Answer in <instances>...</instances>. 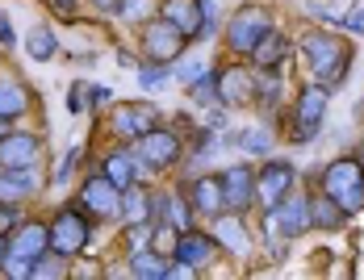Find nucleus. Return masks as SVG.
Listing matches in <instances>:
<instances>
[{
  "label": "nucleus",
  "mask_w": 364,
  "mask_h": 280,
  "mask_svg": "<svg viewBox=\"0 0 364 280\" xmlns=\"http://www.w3.org/2000/svg\"><path fill=\"white\" fill-rule=\"evenodd\" d=\"M301 55H306V63H310V71L318 75L323 88L339 84V80L348 75V63H352V50L331 34H306L301 38Z\"/></svg>",
  "instance_id": "nucleus-1"
},
{
  "label": "nucleus",
  "mask_w": 364,
  "mask_h": 280,
  "mask_svg": "<svg viewBox=\"0 0 364 280\" xmlns=\"http://www.w3.org/2000/svg\"><path fill=\"white\" fill-rule=\"evenodd\" d=\"M323 193L343 213H360L364 210V163L360 159H335L323 172Z\"/></svg>",
  "instance_id": "nucleus-2"
},
{
  "label": "nucleus",
  "mask_w": 364,
  "mask_h": 280,
  "mask_svg": "<svg viewBox=\"0 0 364 280\" xmlns=\"http://www.w3.org/2000/svg\"><path fill=\"white\" fill-rule=\"evenodd\" d=\"M88 239H92V226L80 217L75 210H59L55 213V222L46 226V247L50 251H59V255H80L84 247H88Z\"/></svg>",
  "instance_id": "nucleus-3"
},
{
  "label": "nucleus",
  "mask_w": 364,
  "mask_h": 280,
  "mask_svg": "<svg viewBox=\"0 0 364 280\" xmlns=\"http://www.w3.org/2000/svg\"><path fill=\"white\" fill-rule=\"evenodd\" d=\"M42 247H46V226H38V222L21 226L17 239L4 251V259H0L4 272H9V276H30V268H34V259L42 255Z\"/></svg>",
  "instance_id": "nucleus-4"
},
{
  "label": "nucleus",
  "mask_w": 364,
  "mask_h": 280,
  "mask_svg": "<svg viewBox=\"0 0 364 280\" xmlns=\"http://www.w3.org/2000/svg\"><path fill=\"white\" fill-rule=\"evenodd\" d=\"M272 30V17H268V9L264 4H243L239 13H235V21H230V30H226V38H230V50H239V55H252L255 42Z\"/></svg>",
  "instance_id": "nucleus-5"
},
{
  "label": "nucleus",
  "mask_w": 364,
  "mask_h": 280,
  "mask_svg": "<svg viewBox=\"0 0 364 280\" xmlns=\"http://www.w3.org/2000/svg\"><path fill=\"white\" fill-rule=\"evenodd\" d=\"M293 180H297L293 163H285V159H272L264 172L255 176V201H264V210H277V205H281V201L293 193Z\"/></svg>",
  "instance_id": "nucleus-6"
},
{
  "label": "nucleus",
  "mask_w": 364,
  "mask_h": 280,
  "mask_svg": "<svg viewBox=\"0 0 364 280\" xmlns=\"http://www.w3.org/2000/svg\"><path fill=\"white\" fill-rule=\"evenodd\" d=\"M176 159H181V139H176L172 130L151 126L143 139H139V163H143V168L159 172V168H172Z\"/></svg>",
  "instance_id": "nucleus-7"
},
{
  "label": "nucleus",
  "mask_w": 364,
  "mask_h": 280,
  "mask_svg": "<svg viewBox=\"0 0 364 280\" xmlns=\"http://www.w3.org/2000/svg\"><path fill=\"white\" fill-rule=\"evenodd\" d=\"M184 42H188V38H184L172 21H164V17H159V21H146V30H143V50H146L151 63L176 59V55L184 50Z\"/></svg>",
  "instance_id": "nucleus-8"
},
{
  "label": "nucleus",
  "mask_w": 364,
  "mask_h": 280,
  "mask_svg": "<svg viewBox=\"0 0 364 280\" xmlns=\"http://www.w3.org/2000/svg\"><path fill=\"white\" fill-rule=\"evenodd\" d=\"M272 230H281L285 239H297L301 230H310V201L306 197H285L277 210H268V222H264V235H272Z\"/></svg>",
  "instance_id": "nucleus-9"
},
{
  "label": "nucleus",
  "mask_w": 364,
  "mask_h": 280,
  "mask_svg": "<svg viewBox=\"0 0 364 280\" xmlns=\"http://www.w3.org/2000/svg\"><path fill=\"white\" fill-rule=\"evenodd\" d=\"M164 21H172L184 38H201L210 30V9H201V0H164Z\"/></svg>",
  "instance_id": "nucleus-10"
},
{
  "label": "nucleus",
  "mask_w": 364,
  "mask_h": 280,
  "mask_svg": "<svg viewBox=\"0 0 364 280\" xmlns=\"http://www.w3.org/2000/svg\"><path fill=\"white\" fill-rule=\"evenodd\" d=\"M80 197H84V205L97 213V217H117L122 213V188L113 184L109 176H92Z\"/></svg>",
  "instance_id": "nucleus-11"
},
{
  "label": "nucleus",
  "mask_w": 364,
  "mask_h": 280,
  "mask_svg": "<svg viewBox=\"0 0 364 280\" xmlns=\"http://www.w3.org/2000/svg\"><path fill=\"white\" fill-rule=\"evenodd\" d=\"M151 126H159V109L139 101V105H117L113 109V130L126 139H143Z\"/></svg>",
  "instance_id": "nucleus-12"
},
{
  "label": "nucleus",
  "mask_w": 364,
  "mask_h": 280,
  "mask_svg": "<svg viewBox=\"0 0 364 280\" xmlns=\"http://www.w3.org/2000/svg\"><path fill=\"white\" fill-rule=\"evenodd\" d=\"M38 151H42V142L34 134H4L0 139V168H34L38 163Z\"/></svg>",
  "instance_id": "nucleus-13"
},
{
  "label": "nucleus",
  "mask_w": 364,
  "mask_h": 280,
  "mask_svg": "<svg viewBox=\"0 0 364 280\" xmlns=\"http://www.w3.org/2000/svg\"><path fill=\"white\" fill-rule=\"evenodd\" d=\"M222 193H226V205H235V213H243L255 201V172L247 163L230 168V172L222 176Z\"/></svg>",
  "instance_id": "nucleus-14"
},
{
  "label": "nucleus",
  "mask_w": 364,
  "mask_h": 280,
  "mask_svg": "<svg viewBox=\"0 0 364 280\" xmlns=\"http://www.w3.org/2000/svg\"><path fill=\"white\" fill-rule=\"evenodd\" d=\"M38 193V176L34 168H4L0 172V205H13V201H26Z\"/></svg>",
  "instance_id": "nucleus-15"
},
{
  "label": "nucleus",
  "mask_w": 364,
  "mask_h": 280,
  "mask_svg": "<svg viewBox=\"0 0 364 280\" xmlns=\"http://www.w3.org/2000/svg\"><path fill=\"white\" fill-rule=\"evenodd\" d=\"M193 210L197 213H210V217H218L222 205H226V193H222V180L218 176H201V180H193Z\"/></svg>",
  "instance_id": "nucleus-16"
},
{
  "label": "nucleus",
  "mask_w": 364,
  "mask_h": 280,
  "mask_svg": "<svg viewBox=\"0 0 364 280\" xmlns=\"http://www.w3.org/2000/svg\"><path fill=\"white\" fill-rule=\"evenodd\" d=\"M176 259L188 264V268H205L214 259V239H205L197 230H184L181 239H176Z\"/></svg>",
  "instance_id": "nucleus-17"
},
{
  "label": "nucleus",
  "mask_w": 364,
  "mask_h": 280,
  "mask_svg": "<svg viewBox=\"0 0 364 280\" xmlns=\"http://www.w3.org/2000/svg\"><path fill=\"white\" fill-rule=\"evenodd\" d=\"M252 92H255V88H252V75H247L243 68L222 71V75H218V101H222V105H243Z\"/></svg>",
  "instance_id": "nucleus-18"
},
{
  "label": "nucleus",
  "mask_w": 364,
  "mask_h": 280,
  "mask_svg": "<svg viewBox=\"0 0 364 280\" xmlns=\"http://www.w3.org/2000/svg\"><path fill=\"white\" fill-rule=\"evenodd\" d=\"M214 239H218L226 251H235V255H247V251H252V239H247V230H243L239 217H218V222H214Z\"/></svg>",
  "instance_id": "nucleus-19"
},
{
  "label": "nucleus",
  "mask_w": 364,
  "mask_h": 280,
  "mask_svg": "<svg viewBox=\"0 0 364 280\" xmlns=\"http://www.w3.org/2000/svg\"><path fill=\"white\" fill-rule=\"evenodd\" d=\"M122 213H126L134 226H151V193L139 188V184L122 188Z\"/></svg>",
  "instance_id": "nucleus-20"
},
{
  "label": "nucleus",
  "mask_w": 364,
  "mask_h": 280,
  "mask_svg": "<svg viewBox=\"0 0 364 280\" xmlns=\"http://www.w3.org/2000/svg\"><path fill=\"white\" fill-rule=\"evenodd\" d=\"M323 113H327V88L323 84H310L297 97V122H318L323 126Z\"/></svg>",
  "instance_id": "nucleus-21"
},
{
  "label": "nucleus",
  "mask_w": 364,
  "mask_h": 280,
  "mask_svg": "<svg viewBox=\"0 0 364 280\" xmlns=\"http://www.w3.org/2000/svg\"><path fill=\"white\" fill-rule=\"evenodd\" d=\"M343 217H348V213L339 210L327 193L310 201V226H318V230H339V226H343Z\"/></svg>",
  "instance_id": "nucleus-22"
},
{
  "label": "nucleus",
  "mask_w": 364,
  "mask_h": 280,
  "mask_svg": "<svg viewBox=\"0 0 364 280\" xmlns=\"http://www.w3.org/2000/svg\"><path fill=\"white\" fill-rule=\"evenodd\" d=\"M252 55H255V63H259V68H277V63H281V59L289 55V42L277 34V30H268V34L255 42Z\"/></svg>",
  "instance_id": "nucleus-23"
},
{
  "label": "nucleus",
  "mask_w": 364,
  "mask_h": 280,
  "mask_svg": "<svg viewBox=\"0 0 364 280\" xmlns=\"http://www.w3.org/2000/svg\"><path fill=\"white\" fill-rule=\"evenodd\" d=\"M134 172H139V163H134V155H126V151H113L109 159H105V176H109L117 188H130V184H134Z\"/></svg>",
  "instance_id": "nucleus-24"
},
{
  "label": "nucleus",
  "mask_w": 364,
  "mask_h": 280,
  "mask_svg": "<svg viewBox=\"0 0 364 280\" xmlns=\"http://www.w3.org/2000/svg\"><path fill=\"white\" fill-rule=\"evenodd\" d=\"M26 50H30V59H34V63H50V59H55V50H59V42H55V34H50L46 26H34L30 38H26Z\"/></svg>",
  "instance_id": "nucleus-25"
},
{
  "label": "nucleus",
  "mask_w": 364,
  "mask_h": 280,
  "mask_svg": "<svg viewBox=\"0 0 364 280\" xmlns=\"http://www.w3.org/2000/svg\"><path fill=\"white\" fill-rule=\"evenodd\" d=\"M159 217H172V230L176 235H184V230H193V213H188V205H184L181 197H164V210H159Z\"/></svg>",
  "instance_id": "nucleus-26"
},
{
  "label": "nucleus",
  "mask_w": 364,
  "mask_h": 280,
  "mask_svg": "<svg viewBox=\"0 0 364 280\" xmlns=\"http://www.w3.org/2000/svg\"><path fill=\"white\" fill-rule=\"evenodd\" d=\"M130 272H134V276H146V280H159V276H168V264H164L155 251H139V255L130 259Z\"/></svg>",
  "instance_id": "nucleus-27"
},
{
  "label": "nucleus",
  "mask_w": 364,
  "mask_h": 280,
  "mask_svg": "<svg viewBox=\"0 0 364 280\" xmlns=\"http://www.w3.org/2000/svg\"><path fill=\"white\" fill-rule=\"evenodd\" d=\"M26 113V92L9 80H0V117H21Z\"/></svg>",
  "instance_id": "nucleus-28"
},
{
  "label": "nucleus",
  "mask_w": 364,
  "mask_h": 280,
  "mask_svg": "<svg viewBox=\"0 0 364 280\" xmlns=\"http://www.w3.org/2000/svg\"><path fill=\"white\" fill-rule=\"evenodd\" d=\"M214 92H218V75H210V71H201V80L188 84V101H197V105H210Z\"/></svg>",
  "instance_id": "nucleus-29"
},
{
  "label": "nucleus",
  "mask_w": 364,
  "mask_h": 280,
  "mask_svg": "<svg viewBox=\"0 0 364 280\" xmlns=\"http://www.w3.org/2000/svg\"><path fill=\"white\" fill-rule=\"evenodd\" d=\"M68 272V255H38L34 259V268H30V276H63Z\"/></svg>",
  "instance_id": "nucleus-30"
},
{
  "label": "nucleus",
  "mask_w": 364,
  "mask_h": 280,
  "mask_svg": "<svg viewBox=\"0 0 364 280\" xmlns=\"http://www.w3.org/2000/svg\"><path fill=\"white\" fill-rule=\"evenodd\" d=\"M239 146H243V151H252V155L268 151V130H247V134H239Z\"/></svg>",
  "instance_id": "nucleus-31"
},
{
  "label": "nucleus",
  "mask_w": 364,
  "mask_h": 280,
  "mask_svg": "<svg viewBox=\"0 0 364 280\" xmlns=\"http://www.w3.org/2000/svg\"><path fill=\"white\" fill-rule=\"evenodd\" d=\"M139 80H143V88H155V84H164V80H168V63L143 68V71H139Z\"/></svg>",
  "instance_id": "nucleus-32"
},
{
  "label": "nucleus",
  "mask_w": 364,
  "mask_h": 280,
  "mask_svg": "<svg viewBox=\"0 0 364 280\" xmlns=\"http://www.w3.org/2000/svg\"><path fill=\"white\" fill-rule=\"evenodd\" d=\"M318 139V122H297L293 126V142H314Z\"/></svg>",
  "instance_id": "nucleus-33"
},
{
  "label": "nucleus",
  "mask_w": 364,
  "mask_h": 280,
  "mask_svg": "<svg viewBox=\"0 0 364 280\" xmlns=\"http://www.w3.org/2000/svg\"><path fill=\"white\" fill-rule=\"evenodd\" d=\"M75 159H80V151H68L63 159H59V168H55V180H68L75 172Z\"/></svg>",
  "instance_id": "nucleus-34"
},
{
  "label": "nucleus",
  "mask_w": 364,
  "mask_h": 280,
  "mask_svg": "<svg viewBox=\"0 0 364 280\" xmlns=\"http://www.w3.org/2000/svg\"><path fill=\"white\" fill-rule=\"evenodd\" d=\"M155 247L159 251H176V230H159L155 226Z\"/></svg>",
  "instance_id": "nucleus-35"
},
{
  "label": "nucleus",
  "mask_w": 364,
  "mask_h": 280,
  "mask_svg": "<svg viewBox=\"0 0 364 280\" xmlns=\"http://www.w3.org/2000/svg\"><path fill=\"white\" fill-rule=\"evenodd\" d=\"M13 42H17V38H13V26H9V13H0V46L9 50Z\"/></svg>",
  "instance_id": "nucleus-36"
},
{
  "label": "nucleus",
  "mask_w": 364,
  "mask_h": 280,
  "mask_svg": "<svg viewBox=\"0 0 364 280\" xmlns=\"http://www.w3.org/2000/svg\"><path fill=\"white\" fill-rule=\"evenodd\" d=\"M348 26H352L356 34H364V9H352V13H348Z\"/></svg>",
  "instance_id": "nucleus-37"
},
{
  "label": "nucleus",
  "mask_w": 364,
  "mask_h": 280,
  "mask_svg": "<svg viewBox=\"0 0 364 280\" xmlns=\"http://www.w3.org/2000/svg\"><path fill=\"white\" fill-rule=\"evenodd\" d=\"M88 92H92V105H105V101H109V92H113V88H105V84H97V88H88Z\"/></svg>",
  "instance_id": "nucleus-38"
},
{
  "label": "nucleus",
  "mask_w": 364,
  "mask_h": 280,
  "mask_svg": "<svg viewBox=\"0 0 364 280\" xmlns=\"http://www.w3.org/2000/svg\"><path fill=\"white\" fill-rule=\"evenodd\" d=\"M13 222H17V213L9 210V205H0V235H4V230H9Z\"/></svg>",
  "instance_id": "nucleus-39"
},
{
  "label": "nucleus",
  "mask_w": 364,
  "mask_h": 280,
  "mask_svg": "<svg viewBox=\"0 0 364 280\" xmlns=\"http://www.w3.org/2000/svg\"><path fill=\"white\" fill-rule=\"evenodd\" d=\"M197 71H205V68H201V63H184V68H181V80H188V84H193V80H197Z\"/></svg>",
  "instance_id": "nucleus-40"
},
{
  "label": "nucleus",
  "mask_w": 364,
  "mask_h": 280,
  "mask_svg": "<svg viewBox=\"0 0 364 280\" xmlns=\"http://www.w3.org/2000/svg\"><path fill=\"white\" fill-rule=\"evenodd\" d=\"M80 92H84V88H72V92H68V109H72V113H80V109H84V101H80Z\"/></svg>",
  "instance_id": "nucleus-41"
},
{
  "label": "nucleus",
  "mask_w": 364,
  "mask_h": 280,
  "mask_svg": "<svg viewBox=\"0 0 364 280\" xmlns=\"http://www.w3.org/2000/svg\"><path fill=\"white\" fill-rule=\"evenodd\" d=\"M92 4H97V9H101V13H113V9H117V4H122V0H92Z\"/></svg>",
  "instance_id": "nucleus-42"
},
{
  "label": "nucleus",
  "mask_w": 364,
  "mask_h": 280,
  "mask_svg": "<svg viewBox=\"0 0 364 280\" xmlns=\"http://www.w3.org/2000/svg\"><path fill=\"white\" fill-rule=\"evenodd\" d=\"M9 130H13V117H0V139H4Z\"/></svg>",
  "instance_id": "nucleus-43"
},
{
  "label": "nucleus",
  "mask_w": 364,
  "mask_h": 280,
  "mask_svg": "<svg viewBox=\"0 0 364 280\" xmlns=\"http://www.w3.org/2000/svg\"><path fill=\"white\" fill-rule=\"evenodd\" d=\"M72 4H75V0H55V9H59V13H72Z\"/></svg>",
  "instance_id": "nucleus-44"
},
{
  "label": "nucleus",
  "mask_w": 364,
  "mask_h": 280,
  "mask_svg": "<svg viewBox=\"0 0 364 280\" xmlns=\"http://www.w3.org/2000/svg\"><path fill=\"white\" fill-rule=\"evenodd\" d=\"M4 251H9V243H4V239H0V259H4Z\"/></svg>",
  "instance_id": "nucleus-45"
},
{
  "label": "nucleus",
  "mask_w": 364,
  "mask_h": 280,
  "mask_svg": "<svg viewBox=\"0 0 364 280\" xmlns=\"http://www.w3.org/2000/svg\"><path fill=\"white\" fill-rule=\"evenodd\" d=\"M360 163H364V146H360Z\"/></svg>",
  "instance_id": "nucleus-46"
}]
</instances>
